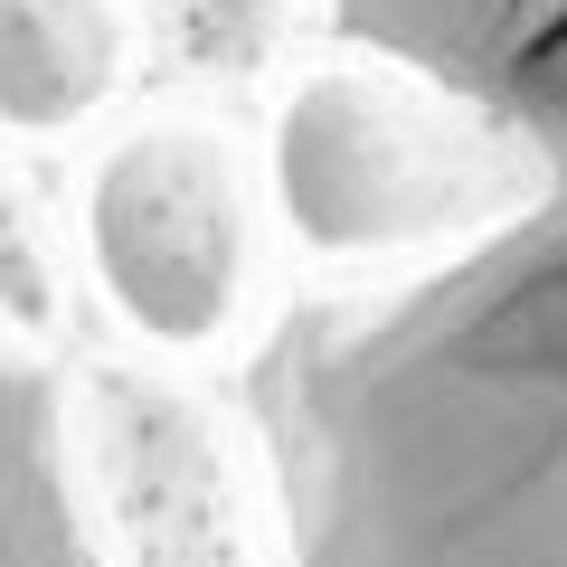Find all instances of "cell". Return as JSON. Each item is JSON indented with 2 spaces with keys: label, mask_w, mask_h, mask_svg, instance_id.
Listing matches in <instances>:
<instances>
[{
  "label": "cell",
  "mask_w": 567,
  "mask_h": 567,
  "mask_svg": "<svg viewBox=\"0 0 567 567\" xmlns=\"http://www.w3.org/2000/svg\"><path fill=\"white\" fill-rule=\"evenodd\" d=\"M293 567H567V171L256 369Z\"/></svg>",
  "instance_id": "6da1fadb"
},
{
  "label": "cell",
  "mask_w": 567,
  "mask_h": 567,
  "mask_svg": "<svg viewBox=\"0 0 567 567\" xmlns=\"http://www.w3.org/2000/svg\"><path fill=\"white\" fill-rule=\"evenodd\" d=\"M275 199L312 256H406L435 246L492 199L454 123L416 114L406 95L369 76H322L293 85L275 133Z\"/></svg>",
  "instance_id": "7a4b0ae2"
},
{
  "label": "cell",
  "mask_w": 567,
  "mask_h": 567,
  "mask_svg": "<svg viewBox=\"0 0 567 567\" xmlns=\"http://www.w3.org/2000/svg\"><path fill=\"white\" fill-rule=\"evenodd\" d=\"M85 246L114 312L162 350H208L246 312V189L227 142L152 123L114 142L85 189Z\"/></svg>",
  "instance_id": "3957f363"
},
{
  "label": "cell",
  "mask_w": 567,
  "mask_h": 567,
  "mask_svg": "<svg viewBox=\"0 0 567 567\" xmlns=\"http://www.w3.org/2000/svg\"><path fill=\"white\" fill-rule=\"evenodd\" d=\"M95 473L123 567H265L227 425L189 388L95 369Z\"/></svg>",
  "instance_id": "277c9868"
},
{
  "label": "cell",
  "mask_w": 567,
  "mask_h": 567,
  "mask_svg": "<svg viewBox=\"0 0 567 567\" xmlns=\"http://www.w3.org/2000/svg\"><path fill=\"white\" fill-rule=\"evenodd\" d=\"M350 39L454 85L567 171V0H331Z\"/></svg>",
  "instance_id": "5b68a950"
},
{
  "label": "cell",
  "mask_w": 567,
  "mask_h": 567,
  "mask_svg": "<svg viewBox=\"0 0 567 567\" xmlns=\"http://www.w3.org/2000/svg\"><path fill=\"white\" fill-rule=\"evenodd\" d=\"M0 567H95L58 398L20 360H0Z\"/></svg>",
  "instance_id": "8992f818"
},
{
  "label": "cell",
  "mask_w": 567,
  "mask_h": 567,
  "mask_svg": "<svg viewBox=\"0 0 567 567\" xmlns=\"http://www.w3.org/2000/svg\"><path fill=\"white\" fill-rule=\"evenodd\" d=\"M123 29L104 0H0V123L66 133L114 85Z\"/></svg>",
  "instance_id": "52a82bcc"
},
{
  "label": "cell",
  "mask_w": 567,
  "mask_h": 567,
  "mask_svg": "<svg viewBox=\"0 0 567 567\" xmlns=\"http://www.w3.org/2000/svg\"><path fill=\"white\" fill-rule=\"evenodd\" d=\"M171 48L199 66H256L284 29V0H162Z\"/></svg>",
  "instance_id": "ba28073f"
},
{
  "label": "cell",
  "mask_w": 567,
  "mask_h": 567,
  "mask_svg": "<svg viewBox=\"0 0 567 567\" xmlns=\"http://www.w3.org/2000/svg\"><path fill=\"white\" fill-rule=\"evenodd\" d=\"M0 303H10V312H39L48 303V293H39V265H29L10 237H0Z\"/></svg>",
  "instance_id": "9c48e42d"
}]
</instances>
